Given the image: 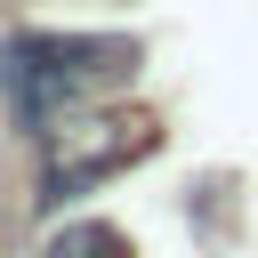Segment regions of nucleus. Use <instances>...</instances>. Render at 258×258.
<instances>
[{
	"mask_svg": "<svg viewBox=\"0 0 258 258\" xmlns=\"http://www.w3.org/2000/svg\"><path fill=\"white\" fill-rule=\"evenodd\" d=\"M145 145H153V137H137V145H105V153H81V161H56V169L40 177V210H56V202H73V194H89V185H105V177H121Z\"/></svg>",
	"mask_w": 258,
	"mask_h": 258,
	"instance_id": "f03ea898",
	"label": "nucleus"
},
{
	"mask_svg": "<svg viewBox=\"0 0 258 258\" xmlns=\"http://www.w3.org/2000/svg\"><path fill=\"white\" fill-rule=\"evenodd\" d=\"M137 73V40L121 32H8L0 40V97L16 113V129L48 137L64 113L129 89Z\"/></svg>",
	"mask_w": 258,
	"mask_h": 258,
	"instance_id": "f257e3e1",
	"label": "nucleus"
},
{
	"mask_svg": "<svg viewBox=\"0 0 258 258\" xmlns=\"http://www.w3.org/2000/svg\"><path fill=\"white\" fill-rule=\"evenodd\" d=\"M40 258H137V250H129V242H121L113 226H97V218H81V226H56Z\"/></svg>",
	"mask_w": 258,
	"mask_h": 258,
	"instance_id": "7ed1b4c3",
	"label": "nucleus"
}]
</instances>
